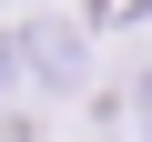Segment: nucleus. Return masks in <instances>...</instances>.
<instances>
[{
	"label": "nucleus",
	"instance_id": "f257e3e1",
	"mask_svg": "<svg viewBox=\"0 0 152 142\" xmlns=\"http://www.w3.org/2000/svg\"><path fill=\"white\" fill-rule=\"evenodd\" d=\"M142 122H152V71H142Z\"/></svg>",
	"mask_w": 152,
	"mask_h": 142
}]
</instances>
